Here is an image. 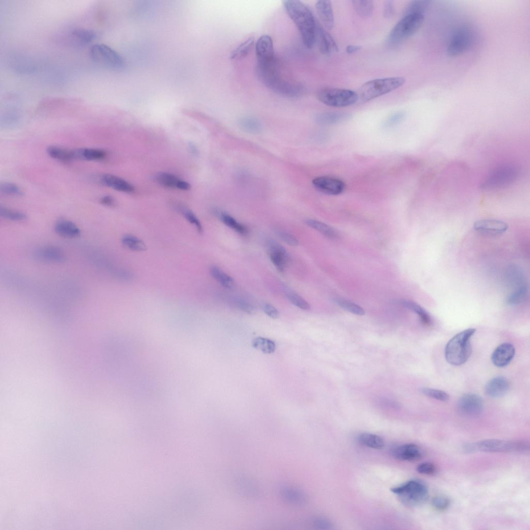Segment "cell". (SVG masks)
I'll return each mask as SVG.
<instances>
[{
	"label": "cell",
	"instance_id": "obj_1",
	"mask_svg": "<svg viewBox=\"0 0 530 530\" xmlns=\"http://www.w3.org/2000/svg\"><path fill=\"white\" fill-rule=\"evenodd\" d=\"M256 72L262 84L277 94L285 97H295L303 92L302 86L287 80L281 76L280 65L276 58L265 63H257Z\"/></svg>",
	"mask_w": 530,
	"mask_h": 530
},
{
	"label": "cell",
	"instance_id": "obj_2",
	"mask_svg": "<svg viewBox=\"0 0 530 530\" xmlns=\"http://www.w3.org/2000/svg\"><path fill=\"white\" fill-rule=\"evenodd\" d=\"M284 4L290 18L300 31L304 45L308 48H313L316 44L317 23L312 12L298 0H286Z\"/></svg>",
	"mask_w": 530,
	"mask_h": 530
},
{
	"label": "cell",
	"instance_id": "obj_3",
	"mask_svg": "<svg viewBox=\"0 0 530 530\" xmlns=\"http://www.w3.org/2000/svg\"><path fill=\"white\" fill-rule=\"evenodd\" d=\"M475 332V328H469L461 331L449 341L445 349L447 362L454 366H460L467 361L472 351L470 340Z\"/></svg>",
	"mask_w": 530,
	"mask_h": 530
},
{
	"label": "cell",
	"instance_id": "obj_4",
	"mask_svg": "<svg viewBox=\"0 0 530 530\" xmlns=\"http://www.w3.org/2000/svg\"><path fill=\"white\" fill-rule=\"evenodd\" d=\"M405 82L406 79L403 77H388L370 80L364 83L359 89V99L362 103L368 102L401 88Z\"/></svg>",
	"mask_w": 530,
	"mask_h": 530
},
{
	"label": "cell",
	"instance_id": "obj_5",
	"mask_svg": "<svg viewBox=\"0 0 530 530\" xmlns=\"http://www.w3.org/2000/svg\"><path fill=\"white\" fill-rule=\"evenodd\" d=\"M391 491L400 501L409 507H418L424 504L428 500V489L421 480L413 479L404 484L392 488Z\"/></svg>",
	"mask_w": 530,
	"mask_h": 530
},
{
	"label": "cell",
	"instance_id": "obj_6",
	"mask_svg": "<svg viewBox=\"0 0 530 530\" xmlns=\"http://www.w3.org/2000/svg\"><path fill=\"white\" fill-rule=\"evenodd\" d=\"M464 449L468 453H521L528 451L529 447L523 442L492 439L467 445Z\"/></svg>",
	"mask_w": 530,
	"mask_h": 530
},
{
	"label": "cell",
	"instance_id": "obj_7",
	"mask_svg": "<svg viewBox=\"0 0 530 530\" xmlns=\"http://www.w3.org/2000/svg\"><path fill=\"white\" fill-rule=\"evenodd\" d=\"M424 20L423 14H411L404 16L391 31L388 42L392 45L402 43L418 31Z\"/></svg>",
	"mask_w": 530,
	"mask_h": 530
},
{
	"label": "cell",
	"instance_id": "obj_8",
	"mask_svg": "<svg viewBox=\"0 0 530 530\" xmlns=\"http://www.w3.org/2000/svg\"><path fill=\"white\" fill-rule=\"evenodd\" d=\"M319 100L324 104L333 107H345L355 104L358 101V94L351 90L338 88H325L317 94Z\"/></svg>",
	"mask_w": 530,
	"mask_h": 530
},
{
	"label": "cell",
	"instance_id": "obj_9",
	"mask_svg": "<svg viewBox=\"0 0 530 530\" xmlns=\"http://www.w3.org/2000/svg\"><path fill=\"white\" fill-rule=\"evenodd\" d=\"M90 57L96 64L108 69L120 71L125 64L123 58L113 49L104 44H96L90 49Z\"/></svg>",
	"mask_w": 530,
	"mask_h": 530
},
{
	"label": "cell",
	"instance_id": "obj_10",
	"mask_svg": "<svg viewBox=\"0 0 530 530\" xmlns=\"http://www.w3.org/2000/svg\"><path fill=\"white\" fill-rule=\"evenodd\" d=\"M473 41L472 31L468 28L463 27L455 32L447 48V52L451 56H456L465 52L469 49Z\"/></svg>",
	"mask_w": 530,
	"mask_h": 530
},
{
	"label": "cell",
	"instance_id": "obj_11",
	"mask_svg": "<svg viewBox=\"0 0 530 530\" xmlns=\"http://www.w3.org/2000/svg\"><path fill=\"white\" fill-rule=\"evenodd\" d=\"M518 174V170L511 166H505L496 170L483 185L486 189H496L508 185L514 181Z\"/></svg>",
	"mask_w": 530,
	"mask_h": 530
},
{
	"label": "cell",
	"instance_id": "obj_12",
	"mask_svg": "<svg viewBox=\"0 0 530 530\" xmlns=\"http://www.w3.org/2000/svg\"><path fill=\"white\" fill-rule=\"evenodd\" d=\"M457 409L462 416L467 418L479 417L484 410V402L481 397L474 393L462 395L457 403Z\"/></svg>",
	"mask_w": 530,
	"mask_h": 530
},
{
	"label": "cell",
	"instance_id": "obj_13",
	"mask_svg": "<svg viewBox=\"0 0 530 530\" xmlns=\"http://www.w3.org/2000/svg\"><path fill=\"white\" fill-rule=\"evenodd\" d=\"M312 184L318 191L328 195H340L345 189V184L342 180L328 176L314 178Z\"/></svg>",
	"mask_w": 530,
	"mask_h": 530
},
{
	"label": "cell",
	"instance_id": "obj_14",
	"mask_svg": "<svg viewBox=\"0 0 530 530\" xmlns=\"http://www.w3.org/2000/svg\"><path fill=\"white\" fill-rule=\"evenodd\" d=\"M390 452L394 458L401 461H415L421 459L423 455L421 447L414 444L396 446Z\"/></svg>",
	"mask_w": 530,
	"mask_h": 530
},
{
	"label": "cell",
	"instance_id": "obj_15",
	"mask_svg": "<svg viewBox=\"0 0 530 530\" xmlns=\"http://www.w3.org/2000/svg\"><path fill=\"white\" fill-rule=\"evenodd\" d=\"M508 227L505 222L492 219L479 220L474 224V228L478 233L490 236L501 235L505 233Z\"/></svg>",
	"mask_w": 530,
	"mask_h": 530
},
{
	"label": "cell",
	"instance_id": "obj_16",
	"mask_svg": "<svg viewBox=\"0 0 530 530\" xmlns=\"http://www.w3.org/2000/svg\"><path fill=\"white\" fill-rule=\"evenodd\" d=\"M323 55H329L338 52L339 48L334 39L322 26L317 24L316 43Z\"/></svg>",
	"mask_w": 530,
	"mask_h": 530
},
{
	"label": "cell",
	"instance_id": "obj_17",
	"mask_svg": "<svg viewBox=\"0 0 530 530\" xmlns=\"http://www.w3.org/2000/svg\"><path fill=\"white\" fill-rule=\"evenodd\" d=\"M515 355L514 346L510 343L500 345L493 352L491 360L497 367L503 368L510 363Z\"/></svg>",
	"mask_w": 530,
	"mask_h": 530
},
{
	"label": "cell",
	"instance_id": "obj_18",
	"mask_svg": "<svg viewBox=\"0 0 530 530\" xmlns=\"http://www.w3.org/2000/svg\"><path fill=\"white\" fill-rule=\"evenodd\" d=\"M255 51L257 63L268 62L276 58L273 40L270 36L263 35L258 39Z\"/></svg>",
	"mask_w": 530,
	"mask_h": 530
},
{
	"label": "cell",
	"instance_id": "obj_19",
	"mask_svg": "<svg viewBox=\"0 0 530 530\" xmlns=\"http://www.w3.org/2000/svg\"><path fill=\"white\" fill-rule=\"evenodd\" d=\"M509 388L508 380L503 376H498L489 381L485 387V393L491 399H498L504 395Z\"/></svg>",
	"mask_w": 530,
	"mask_h": 530
},
{
	"label": "cell",
	"instance_id": "obj_20",
	"mask_svg": "<svg viewBox=\"0 0 530 530\" xmlns=\"http://www.w3.org/2000/svg\"><path fill=\"white\" fill-rule=\"evenodd\" d=\"M35 257L40 260L48 262H61L65 260V255L60 248L53 245H46L38 248Z\"/></svg>",
	"mask_w": 530,
	"mask_h": 530
},
{
	"label": "cell",
	"instance_id": "obj_21",
	"mask_svg": "<svg viewBox=\"0 0 530 530\" xmlns=\"http://www.w3.org/2000/svg\"><path fill=\"white\" fill-rule=\"evenodd\" d=\"M316 8L324 26L328 30L332 29L335 25V18L331 2L320 0L316 3Z\"/></svg>",
	"mask_w": 530,
	"mask_h": 530
},
{
	"label": "cell",
	"instance_id": "obj_22",
	"mask_svg": "<svg viewBox=\"0 0 530 530\" xmlns=\"http://www.w3.org/2000/svg\"><path fill=\"white\" fill-rule=\"evenodd\" d=\"M101 183L110 188L124 193H131L135 187L124 179L111 174H104L101 178Z\"/></svg>",
	"mask_w": 530,
	"mask_h": 530
},
{
	"label": "cell",
	"instance_id": "obj_23",
	"mask_svg": "<svg viewBox=\"0 0 530 530\" xmlns=\"http://www.w3.org/2000/svg\"><path fill=\"white\" fill-rule=\"evenodd\" d=\"M350 113L344 112L329 111L320 113L316 115L315 121L319 125H331L340 123L349 120Z\"/></svg>",
	"mask_w": 530,
	"mask_h": 530
},
{
	"label": "cell",
	"instance_id": "obj_24",
	"mask_svg": "<svg viewBox=\"0 0 530 530\" xmlns=\"http://www.w3.org/2000/svg\"><path fill=\"white\" fill-rule=\"evenodd\" d=\"M56 233L59 235L68 238H76L80 236L79 228L73 222L67 220H61L55 226Z\"/></svg>",
	"mask_w": 530,
	"mask_h": 530
},
{
	"label": "cell",
	"instance_id": "obj_25",
	"mask_svg": "<svg viewBox=\"0 0 530 530\" xmlns=\"http://www.w3.org/2000/svg\"><path fill=\"white\" fill-rule=\"evenodd\" d=\"M75 160L100 161L106 157V153L101 149L80 148L74 149Z\"/></svg>",
	"mask_w": 530,
	"mask_h": 530
},
{
	"label": "cell",
	"instance_id": "obj_26",
	"mask_svg": "<svg viewBox=\"0 0 530 530\" xmlns=\"http://www.w3.org/2000/svg\"><path fill=\"white\" fill-rule=\"evenodd\" d=\"M96 32L90 29L78 28L71 32L70 38L73 42L80 45L88 44L97 38Z\"/></svg>",
	"mask_w": 530,
	"mask_h": 530
},
{
	"label": "cell",
	"instance_id": "obj_27",
	"mask_svg": "<svg viewBox=\"0 0 530 530\" xmlns=\"http://www.w3.org/2000/svg\"><path fill=\"white\" fill-rule=\"evenodd\" d=\"M48 155L54 159L63 162L74 160V150H69L56 146H50L47 149Z\"/></svg>",
	"mask_w": 530,
	"mask_h": 530
},
{
	"label": "cell",
	"instance_id": "obj_28",
	"mask_svg": "<svg viewBox=\"0 0 530 530\" xmlns=\"http://www.w3.org/2000/svg\"><path fill=\"white\" fill-rule=\"evenodd\" d=\"M358 440L362 445L373 449H383L385 446L384 441L382 438L370 433H363L359 435Z\"/></svg>",
	"mask_w": 530,
	"mask_h": 530
},
{
	"label": "cell",
	"instance_id": "obj_29",
	"mask_svg": "<svg viewBox=\"0 0 530 530\" xmlns=\"http://www.w3.org/2000/svg\"><path fill=\"white\" fill-rule=\"evenodd\" d=\"M121 243L125 248L132 251L141 252L145 251L147 248L146 244L142 240L130 234L123 236Z\"/></svg>",
	"mask_w": 530,
	"mask_h": 530
},
{
	"label": "cell",
	"instance_id": "obj_30",
	"mask_svg": "<svg viewBox=\"0 0 530 530\" xmlns=\"http://www.w3.org/2000/svg\"><path fill=\"white\" fill-rule=\"evenodd\" d=\"M528 293V285H525L510 293L506 298L505 303L509 306H516L523 303L526 300Z\"/></svg>",
	"mask_w": 530,
	"mask_h": 530
},
{
	"label": "cell",
	"instance_id": "obj_31",
	"mask_svg": "<svg viewBox=\"0 0 530 530\" xmlns=\"http://www.w3.org/2000/svg\"><path fill=\"white\" fill-rule=\"evenodd\" d=\"M306 223L309 227L319 231L328 238L335 239L338 237L335 229L323 222L316 220L308 219Z\"/></svg>",
	"mask_w": 530,
	"mask_h": 530
},
{
	"label": "cell",
	"instance_id": "obj_32",
	"mask_svg": "<svg viewBox=\"0 0 530 530\" xmlns=\"http://www.w3.org/2000/svg\"><path fill=\"white\" fill-rule=\"evenodd\" d=\"M210 272L211 276L223 287L228 289L234 287L235 285L234 279L218 267H211Z\"/></svg>",
	"mask_w": 530,
	"mask_h": 530
},
{
	"label": "cell",
	"instance_id": "obj_33",
	"mask_svg": "<svg viewBox=\"0 0 530 530\" xmlns=\"http://www.w3.org/2000/svg\"><path fill=\"white\" fill-rule=\"evenodd\" d=\"M353 7L358 15L362 18H370L373 12L374 5L370 0H357L352 2Z\"/></svg>",
	"mask_w": 530,
	"mask_h": 530
},
{
	"label": "cell",
	"instance_id": "obj_34",
	"mask_svg": "<svg viewBox=\"0 0 530 530\" xmlns=\"http://www.w3.org/2000/svg\"><path fill=\"white\" fill-rule=\"evenodd\" d=\"M216 214L224 224L234 229L237 233L241 235H245L247 233L246 227L230 215L221 211H216Z\"/></svg>",
	"mask_w": 530,
	"mask_h": 530
},
{
	"label": "cell",
	"instance_id": "obj_35",
	"mask_svg": "<svg viewBox=\"0 0 530 530\" xmlns=\"http://www.w3.org/2000/svg\"><path fill=\"white\" fill-rule=\"evenodd\" d=\"M282 494L287 502L295 505H302L306 501L305 496L302 491L293 488H285Z\"/></svg>",
	"mask_w": 530,
	"mask_h": 530
},
{
	"label": "cell",
	"instance_id": "obj_36",
	"mask_svg": "<svg viewBox=\"0 0 530 530\" xmlns=\"http://www.w3.org/2000/svg\"><path fill=\"white\" fill-rule=\"evenodd\" d=\"M402 304L406 308L417 314L424 324L430 325L432 323V319L428 313L418 304L408 300H403Z\"/></svg>",
	"mask_w": 530,
	"mask_h": 530
},
{
	"label": "cell",
	"instance_id": "obj_37",
	"mask_svg": "<svg viewBox=\"0 0 530 530\" xmlns=\"http://www.w3.org/2000/svg\"><path fill=\"white\" fill-rule=\"evenodd\" d=\"M252 346L254 349L262 352L264 354H271L276 349V345L273 340L263 337H257L252 341Z\"/></svg>",
	"mask_w": 530,
	"mask_h": 530
},
{
	"label": "cell",
	"instance_id": "obj_38",
	"mask_svg": "<svg viewBox=\"0 0 530 530\" xmlns=\"http://www.w3.org/2000/svg\"><path fill=\"white\" fill-rule=\"evenodd\" d=\"M239 125L241 129L250 134H258L262 129L260 121L256 118L250 117L240 119Z\"/></svg>",
	"mask_w": 530,
	"mask_h": 530
},
{
	"label": "cell",
	"instance_id": "obj_39",
	"mask_svg": "<svg viewBox=\"0 0 530 530\" xmlns=\"http://www.w3.org/2000/svg\"><path fill=\"white\" fill-rule=\"evenodd\" d=\"M507 277L509 284L516 289L526 285L522 271L517 267H512L509 269Z\"/></svg>",
	"mask_w": 530,
	"mask_h": 530
},
{
	"label": "cell",
	"instance_id": "obj_40",
	"mask_svg": "<svg viewBox=\"0 0 530 530\" xmlns=\"http://www.w3.org/2000/svg\"><path fill=\"white\" fill-rule=\"evenodd\" d=\"M254 43V38L253 37L246 40L232 52L230 56L231 59L237 60L246 56L251 51Z\"/></svg>",
	"mask_w": 530,
	"mask_h": 530
},
{
	"label": "cell",
	"instance_id": "obj_41",
	"mask_svg": "<svg viewBox=\"0 0 530 530\" xmlns=\"http://www.w3.org/2000/svg\"><path fill=\"white\" fill-rule=\"evenodd\" d=\"M334 302L345 310L357 315V316H362L365 314V311L362 308L350 301L343 299V298H336Z\"/></svg>",
	"mask_w": 530,
	"mask_h": 530
},
{
	"label": "cell",
	"instance_id": "obj_42",
	"mask_svg": "<svg viewBox=\"0 0 530 530\" xmlns=\"http://www.w3.org/2000/svg\"><path fill=\"white\" fill-rule=\"evenodd\" d=\"M430 2L427 0H417L411 2L406 7L404 15L411 14H420L424 15L430 6Z\"/></svg>",
	"mask_w": 530,
	"mask_h": 530
},
{
	"label": "cell",
	"instance_id": "obj_43",
	"mask_svg": "<svg viewBox=\"0 0 530 530\" xmlns=\"http://www.w3.org/2000/svg\"><path fill=\"white\" fill-rule=\"evenodd\" d=\"M156 179L160 185L170 188H177L178 182L180 180L174 175L165 172L158 174Z\"/></svg>",
	"mask_w": 530,
	"mask_h": 530
},
{
	"label": "cell",
	"instance_id": "obj_44",
	"mask_svg": "<svg viewBox=\"0 0 530 530\" xmlns=\"http://www.w3.org/2000/svg\"><path fill=\"white\" fill-rule=\"evenodd\" d=\"M0 215L3 218L13 221H22L27 219L25 213L3 207L0 208Z\"/></svg>",
	"mask_w": 530,
	"mask_h": 530
},
{
	"label": "cell",
	"instance_id": "obj_45",
	"mask_svg": "<svg viewBox=\"0 0 530 530\" xmlns=\"http://www.w3.org/2000/svg\"><path fill=\"white\" fill-rule=\"evenodd\" d=\"M287 296L289 301L296 307L306 311L310 310L311 306L309 304L299 295L289 291L287 293Z\"/></svg>",
	"mask_w": 530,
	"mask_h": 530
},
{
	"label": "cell",
	"instance_id": "obj_46",
	"mask_svg": "<svg viewBox=\"0 0 530 530\" xmlns=\"http://www.w3.org/2000/svg\"><path fill=\"white\" fill-rule=\"evenodd\" d=\"M272 262L280 273H285L289 261V258L275 253L269 252Z\"/></svg>",
	"mask_w": 530,
	"mask_h": 530
},
{
	"label": "cell",
	"instance_id": "obj_47",
	"mask_svg": "<svg viewBox=\"0 0 530 530\" xmlns=\"http://www.w3.org/2000/svg\"><path fill=\"white\" fill-rule=\"evenodd\" d=\"M422 392L425 395L439 401L445 402L450 400L449 394L443 390L430 388H423L422 389Z\"/></svg>",
	"mask_w": 530,
	"mask_h": 530
},
{
	"label": "cell",
	"instance_id": "obj_48",
	"mask_svg": "<svg viewBox=\"0 0 530 530\" xmlns=\"http://www.w3.org/2000/svg\"><path fill=\"white\" fill-rule=\"evenodd\" d=\"M181 212L186 220L195 227L198 233L202 234L203 232V227L196 215L192 211L187 209H183Z\"/></svg>",
	"mask_w": 530,
	"mask_h": 530
},
{
	"label": "cell",
	"instance_id": "obj_49",
	"mask_svg": "<svg viewBox=\"0 0 530 530\" xmlns=\"http://www.w3.org/2000/svg\"><path fill=\"white\" fill-rule=\"evenodd\" d=\"M0 192L5 195L16 196H23L24 194L23 191L18 185L8 182L1 185Z\"/></svg>",
	"mask_w": 530,
	"mask_h": 530
},
{
	"label": "cell",
	"instance_id": "obj_50",
	"mask_svg": "<svg viewBox=\"0 0 530 530\" xmlns=\"http://www.w3.org/2000/svg\"><path fill=\"white\" fill-rule=\"evenodd\" d=\"M450 504V499L443 495L435 497L432 501L434 508L440 511H443L448 509Z\"/></svg>",
	"mask_w": 530,
	"mask_h": 530
},
{
	"label": "cell",
	"instance_id": "obj_51",
	"mask_svg": "<svg viewBox=\"0 0 530 530\" xmlns=\"http://www.w3.org/2000/svg\"><path fill=\"white\" fill-rule=\"evenodd\" d=\"M406 113L404 111H398L391 114L386 120L384 126L390 127L402 122L406 117Z\"/></svg>",
	"mask_w": 530,
	"mask_h": 530
},
{
	"label": "cell",
	"instance_id": "obj_52",
	"mask_svg": "<svg viewBox=\"0 0 530 530\" xmlns=\"http://www.w3.org/2000/svg\"><path fill=\"white\" fill-rule=\"evenodd\" d=\"M275 231L278 237L289 245L297 246L299 244L298 239L289 232L281 229H277Z\"/></svg>",
	"mask_w": 530,
	"mask_h": 530
},
{
	"label": "cell",
	"instance_id": "obj_53",
	"mask_svg": "<svg viewBox=\"0 0 530 530\" xmlns=\"http://www.w3.org/2000/svg\"><path fill=\"white\" fill-rule=\"evenodd\" d=\"M417 470L419 473L426 475H433L437 472L436 466L430 462H423L420 464Z\"/></svg>",
	"mask_w": 530,
	"mask_h": 530
},
{
	"label": "cell",
	"instance_id": "obj_54",
	"mask_svg": "<svg viewBox=\"0 0 530 530\" xmlns=\"http://www.w3.org/2000/svg\"><path fill=\"white\" fill-rule=\"evenodd\" d=\"M234 303L239 309L247 314H252L254 312V308L252 305L243 298H235Z\"/></svg>",
	"mask_w": 530,
	"mask_h": 530
},
{
	"label": "cell",
	"instance_id": "obj_55",
	"mask_svg": "<svg viewBox=\"0 0 530 530\" xmlns=\"http://www.w3.org/2000/svg\"><path fill=\"white\" fill-rule=\"evenodd\" d=\"M262 309L263 312L272 319H276L279 317V312L278 309L270 304H263Z\"/></svg>",
	"mask_w": 530,
	"mask_h": 530
},
{
	"label": "cell",
	"instance_id": "obj_56",
	"mask_svg": "<svg viewBox=\"0 0 530 530\" xmlns=\"http://www.w3.org/2000/svg\"><path fill=\"white\" fill-rule=\"evenodd\" d=\"M395 12L394 2L388 0L385 2L384 6L383 15L384 18L389 19L392 18Z\"/></svg>",
	"mask_w": 530,
	"mask_h": 530
},
{
	"label": "cell",
	"instance_id": "obj_57",
	"mask_svg": "<svg viewBox=\"0 0 530 530\" xmlns=\"http://www.w3.org/2000/svg\"><path fill=\"white\" fill-rule=\"evenodd\" d=\"M315 525L322 529H328L331 526L329 521L323 518H317L314 521Z\"/></svg>",
	"mask_w": 530,
	"mask_h": 530
},
{
	"label": "cell",
	"instance_id": "obj_58",
	"mask_svg": "<svg viewBox=\"0 0 530 530\" xmlns=\"http://www.w3.org/2000/svg\"><path fill=\"white\" fill-rule=\"evenodd\" d=\"M101 203L107 207H112L114 205V200L112 197L106 195L102 197L100 200Z\"/></svg>",
	"mask_w": 530,
	"mask_h": 530
},
{
	"label": "cell",
	"instance_id": "obj_59",
	"mask_svg": "<svg viewBox=\"0 0 530 530\" xmlns=\"http://www.w3.org/2000/svg\"><path fill=\"white\" fill-rule=\"evenodd\" d=\"M177 188L182 190H189L191 189V185L185 180L180 179L178 182Z\"/></svg>",
	"mask_w": 530,
	"mask_h": 530
},
{
	"label": "cell",
	"instance_id": "obj_60",
	"mask_svg": "<svg viewBox=\"0 0 530 530\" xmlns=\"http://www.w3.org/2000/svg\"><path fill=\"white\" fill-rule=\"evenodd\" d=\"M361 48L360 46L357 45H348L346 48V52L347 54H351L360 51Z\"/></svg>",
	"mask_w": 530,
	"mask_h": 530
},
{
	"label": "cell",
	"instance_id": "obj_61",
	"mask_svg": "<svg viewBox=\"0 0 530 530\" xmlns=\"http://www.w3.org/2000/svg\"><path fill=\"white\" fill-rule=\"evenodd\" d=\"M190 147L191 148V151H192V152H193L194 154V153H196L197 152H196V148L195 147H194V146L193 145L190 146Z\"/></svg>",
	"mask_w": 530,
	"mask_h": 530
}]
</instances>
